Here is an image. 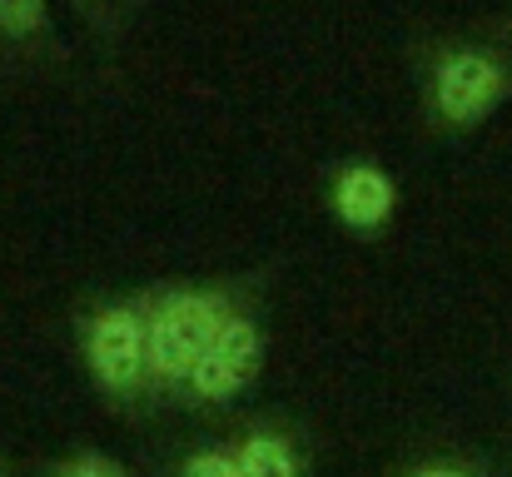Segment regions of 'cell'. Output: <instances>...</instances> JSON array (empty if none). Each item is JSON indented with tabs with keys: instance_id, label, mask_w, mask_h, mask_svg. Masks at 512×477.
Wrapping results in <instances>:
<instances>
[{
	"instance_id": "5",
	"label": "cell",
	"mask_w": 512,
	"mask_h": 477,
	"mask_svg": "<svg viewBox=\"0 0 512 477\" xmlns=\"http://www.w3.org/2000/svg\"><path fill=\"white\" fill-rule=\"evenodd\" d=\"M219 433H224L244 477H314V468H319L314 428L289 408L234 413Z\"/></svg>"
},
{
	"instance_id": "1",
	"label": "cell",
	"mask_w": 512,
	"mask_h": 477,
	"mask_svg": "<svg viewBox=\"0 0 512 477\" xmlns=\"http://www.w3.org/2000/svg\"><path fill=\"white\" fill-rule=\"evenodd\" d=\"M264 269L244 274H199V279H155L140 284L145 318H150V383H155V413H174L179 388L189 383L204 348L219 338V328L239 314L249 299L269 294Z\"/></svg>"
},
{
	"instance_id": "11",
	"label": "cell",
	"mask_w": 512,
	"mask_h": 477,
	"mask_svg": "<svg viewBox=\"0 0 512 477\" xmlns=\"http://www.w3.org/2000/svg\"><path fill=\"white\" fill-rule=\"evenodd\" d=\"M0 477H25V468H15V458L5 453V443H0Z\"/></svg>"
},
{
	"instance_id": "6",
	"label": "cell",
	"mask_w": 512,
	"mask_h": 477,
	"mask_svg": "<svg viewBox=\"0 0 512 477\" xmlns=\"http://www.w3.org/2000/svg\"><path fill=\"white\" fill-rule=\"evenodd\" d=\"M324 204L343 234L353 239H378L398 219V179L378 159H343L329 174Z\"/></svg>"
},
{
	"instance_id": "7",
	"label": "cell",
	"mask_w": 512,
	"mask_h": 477,
	"mask_svg": "<svg viewBox=\"0 0 512 477\" xmlns=\"http://www.w3.org/2000/svg\"><path fill=\"white\" fill-rule=\"evenodd\" d=\"M378 477H512V458L443 438V443H413Z\"/></svg>"
},
{
	"instance_id": "9",
	"label": "cell",
	"mask_w": 512,
	"mask_h": 477,
	"mask_svg": "<svg viewBox=\"0 0 512 477\" xmlns=\"http://www.w3.org/2000/svg\"><path fill=\"white\" fill-rule=\"evenodd\" d=\"M25 477H140V473L120 453L80 443V448H65V453H50V458L30 463Z\"/></svg>"
},
{
	"instance_id": "10",
	"label": "cell",
	"mask_w": 512,
	"mask_h": 477,
	"mask_svg": "<svg viewBox=\"0 0 512 477\" xmlns=\"http://www.w3.org/2000/svg\"><path fill=\"white\" fill-rule=\"evenodd\" d=\"M50 35V5L45 0H0V45L25 50Z\"/></svg>"
},
{
	"instance_id": "2",
	"label": "cell",
	"mask_w": 512,
	"mask_h": 477,
	"mask_svg": "<svg viewBox=\"0 0 512 477\" xmlns=\"http://www.w3.org/2000/svg\"><path fill=\"white\" fill-rule=\"evenodd\" d=\"M70 348L75 363L100 398L105 413H115L130 428H145L155 413V383H150V318L140 289H85L70 304Z\"/></svg>"
},
{
	"instance_id": "12",
	"label": "cell",
	"mask_w": 512,
	"mask_h": 477,
	"mask_svg": "<svg viewBox=\"0 0 512 477\" xmlns=\"http://www.w3.org/2000/svg\"><path fill=\"white\" fill-rule=\"evenodd\" d=\"M75 5H85L90 15H105V0H75Z\"/></svg>"
},
{
	"instance_id": "3",
	"label": "cell",
	"mask_w": 512,
	"mask_h": 477,
	"mask_svg": "<svg viewBox=\"0 0 512 477\" xmlns=\"http://www.w3.org/2000/svg\"><path fill=\"white\" fill-rule=\"evenodd\" d=\"M269 294L249 299L239 314L219 328V338L204 348V358L194 363L189 383L174 398L179 418H234L239 403L259 388L264 368H269Z\"/></svg>"
},
{
	"instance_id": "8",
	"label": "cell",
	"mask_w": 512,
	"mask_h": 477,
	"mask_svg": "<svg viewBox=\"0 0 512 477\" xmlns=\"http://www.w3.org/2000/svg\"><path fill=\"white\" fill-rule=\"evenodd\" d=\"M150 477H244V473H239V463H234L224 433H199V438L170 448V453L150 468Z\"/></svg>"
},
{
	"instance_id": "4",
	"label": "cell",
	"mask_w": 512,
	"mask_h": 477,
	"mask_svg": "<svg viewBox=\"0 0 512 477\" xmlns=\"http://www.w3.org/2000/svg\"><path fill=\"white\" fill-rule=\"evenodd\" d=\"M512 95V60L483 40H448L423 80L428 120L443 135H468Z\"/></svg>"
}]
</instances>
